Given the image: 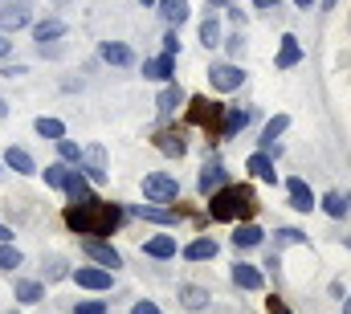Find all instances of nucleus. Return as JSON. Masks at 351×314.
<instances>
[{"label": "nucleus", "mask_w": 351, "mask_h": 314, "mask_svg": "<svg viewBox=\"0 0 351 314\" xmlns=\"http://www.w3.org/2000/svg\"><path fill=\"white\" fill-rule=\"evenodd\" d=\"M225 184V167L221 163H208L204 171H200V192H217Z\"/></svg>", "instance_id": "nucleus-16"}, {"label": "nucleus", "mask_w": 351, "mask_h": 314, "mask_svg": "<svg viewBox=\"0 0 351 314\" xmlns=\"http://www.w3.org/2000/svg\"><path fill=\"white\" fill-rule=\"evenodd\" d=\"M200 41H204V49H213V45L221 41V21H217V16H208V21L200 25Z\"/></svg>", "instance_id": "nucleus-22"}, {"label": "nucleus", "mask_w": 351, "mask_h": 314, "mask_svg": "<svg viewBox=\"0 0 351 314\" xmlns=\"http://www.w3.org/2000/svg\"><path fill=\"white\" fill-rule=\"evenodd\" d=\"M298 58H302V45H298V37H282V53H278V66L282 70H290V66H298Z\"/></svg>", "instance_id": "nucleus-13"}, {"label": "nucleus", "mask_w": 351, "mask_h": 314, "mask_svg": "<svg viewBox=\"0 0 351 314\" xmlns=\"http://www.w3.org/2000/svg\"><path fill=\"white\" fill-rule=\"evenodd\" d=\"M66 171H70L66 163H49V167H45V184H53V188H62V180H66Z\"/></svg>", "instance_id": "nucleus-33"}, {"label": "nucleus", "mask_w": 351, "mask_h": 314, "mask_svg": "<svg viewBox=\"0 0 351 314\" xmlns=\"http://www.w3.org/2000/svg\"><path fill=\"white\" fill-rule=\"evenodd\" d=\"M176 70L172 53H164V58H152V62H143V78H156V82H168Z\"/></svg>", "instance_id": "nucleus-9"}, {"label": "nucleus", "mask_w": 351, "mask_h": 314, "mask_svg": "<svg viewBox=\"0 0 351 314\" xmlns=\"http://www.w3.org/2000/svg\"><path fill=\"white\" fill-rule=\"evenodd\" d=\"M78 314H106V302H78Z\"/></svg>", "instance_id": "nucleus-37"}, {"label": "nucleus", "mask_w": 351, "mask_h": 314, "mask_svg": "<svg viewBox=\"0 0 351 314\" xmlns=\"http://www.w3.org/2000/svg\"><path fill=\"white\" fill-rule=\"evenodd\" d=\"M213 4H225V0H213Z\"/></svg>", "instance_id": "nucleus-47"}, {"label": "nucleus", "mask_w": 351, "mask_h": 314, "mask_svg": "<svg viewBox=\"0 0 351 314\" xmlns=\"http://www.w3.org/2000/svg\"><path fill=\"white\" fill-rule=\"evenodd\" d=\"M208 78H213L217 90H237V86L245 82V74H241L237 66H229V62H225V66H213V70H208Z\"/></svg>", "instance_id": "nucleus-4"}, {"label": "nucleus", "mask_w": 351, "mask_h": 314, "mask_svg": "<svg viewBox=\"0 0 351 314\" xmlns=\"http://www.w3.org/2000/svg\"><path fill=\"white\" fill-rule=\"evenodd\" d=\"M62 188H66V196H70L74 204H78V200H90V184H86V176H78V171H66Z\"/></svg>", "instance_id": "nucleus-10"}, {"label": "nucleus", "mask_w": 351, "mask_h": 314, "mask_svg": "<svg viewBox=\"0 0 351 314\" xmlns=\"http://www.w3.org/2000/svg\"><path fill=\"white\" fill-rule=\"evenodd\" d=\"M135 217H147V221H160V225H172L176 213H164V208H152V204H139Z\"/></svg>", "instance_id": "nucleus-28"}, {"label": "nucleus", "mask_w": 351, "mask_h": 314, "mask_svg": "<svg viewBox=\"0 0 351 314\" xmlns=\"http://www.w3.org/2000/svg\"><path fill=\"white\" fill-rule=\"evenodd\" d=\"M58 152H62V159H70V163H78V159H82V152H78V143H70L66 135L58 139Z\"/></svg>", "instance_id": "nucleus-35"}, {"label": "nucleus", "mask_w": 351, "mask_h": 314, "mask_svg": "<svg viewBox=\"0 0 351 314\" xmlns=\"http://www.w3.org/2000/svg\"><path fill=\"white\" fill-rule=\"evenodd\" d=\"M323 208H327V217H343V213H348V196H339V192H327Z\"/></svg>", "instance_id": "nucleus-29"}, {"label": "nucleus", "mask_w": 351, "mask_h": 314, "mask_svg": "<svg viewBox=\"0 0 351 314\" xmlns=\"http://www.w3.org/2000/svg\"><path fill=\"white\" fill-rule=\"evenodd\" d=\"M217 110H221L217 102H208V98H196V102H192V123H208Z\"/></svg>", "instance_id": "nucleus-23"}, {"label": "nucleus", "mask_w": 351, "mask_h": 314, "mask_svg": "<svg viewBox=\"0 0 351 314\" xmlns=\"http://www.w3.org/2000/svg\"><path fill=\"white\" fill-rule=\"evenodd\" d=\"M66 225L78 229V233H86V237H102V233H110V229L119 225V208L90 196V200H78V204L66 208Z\"/></svg>", "instance_id": "nucleus-1"}, {"label": "nucleus", "mask_w": 351, "mask_h": 314, "mask_svg": "<svg viewBox=\"0 0 351 314\" xmlns=\"http://www.w3.org/2000/svg\"><path fill=\"white\" fill-rule=\"evenodd\" d=\"M348 245H351V237H348Z\"/></svg>", "instance_id": "nucleus-50"}, {"label": "nucleus", "mask_w": 351, "mask_h": 314, "mask_svg": "<svg viewBox=\"0 0 351 314\" xmlns=\"http://www.w3.org/2000/svg\"><path fill=\"white\" fill-rule=\"evenodd\" d=\"M265 311H269V314H294L286 302H282V298H269V302H265Z\"/></svg>", "instance_id": "nucleus-38"}, {"label": "nucleus", "mask_w": 351, "mask_h": 314, "mask_svg": "<svg viewBox=\"0 0 351 314\" xmlns=\"http://www.w3.org/2000/svg\"><path fill=\"white\" fill-rule=\"evenodd\" d=\"M245 123H250V110H241V106H225V114H221V135L233 139Z\"/></svg>", "instance_id": "nucleus-6"}, {"label": "nucleus", "mask_w": 351, "mask_h": 314, "mask_svg": "<svg viewBox=\"0 0 351 314\" xmlns=\"http://www.w3.org/2000/svg\"><path fill=\"white\" fill-rule=\"evenodd\" d=\"M25 21H29L25 8H4V12H0V29H21Z\"/></svg>", "instance_id": "nucleus-26"}, {"label": "nucleus", "mask_w": 351, "mask_h": 314, "mask_svg": "<svg viewBox=\"0 0 351 314\" xmlns=\"http://www.w3.org/2000/svg\"><path fill=\"white\" fill-rule=\"evenodd\" d=\"M348 314H351V302H348Z\"/></svg>", "instance_id": "nucleus-48"}, {"label": "nucleus", "mask_w": 351, "mask_h": 314, "mask_svg": "<svg viewBox=\"0 0 351 314\" xmlns=\"http://www.w3.org/2000/svg\"><path fill=\"white\" fill-rule=\"evenodd\" d=\"M160 152H168V156H184V143H180V135H160Z\"/></svg>", "instance_id": "nucleus-34"}, {"label": "nucleus", "mask_w": 351, "mask_h": 314, "mask_svg": "<svg viewBox=\"0 0 351 314\" xmlns=\"http://www.w3.org/2000/svg\"><path fill=\"white\" fill-rule=\"evenodd\" d=\"M8 49H12V41H4V37H0V58H4Z\"/></svg>", "instance_id": "nucleus-42"}, {"label": "nucleus", "mask_w": 351, "mask_h": 314, "mask_svg": "<svg viewBox=\"0 0 351 314\" xmlns=\"http://www.w3.org/2000/svg\"><path fill=\"white\" fill-rule=\"evenodd\" d=\"M254 208H258V200H254V192H250V188H241V184L221 188V192L208 200L213 221H237V217H250Z\"/></svg>", "instance_id": "nucleus-2"}, {"label": "nucleus", "mask_w": 351, "mask_h": 314, "mask_svg": "<svg viewBox=\"0 0 351 314\" xmlns=\"http://www.w3.org/2000/svg\"><path fill=\"white\" fill-rule=\"evenodd\" d=\"M33 33H37V41L45 45V41H53V37H66V25H62V21H41Z\"/></svg>", "instance_id": "nucleus-21"}, {"label": "nucleus", "mask_w": 351, "mask_h": 314, "mask_svg": "<svg viewBox=\"0 0 351 314\" xmlns=\"http://www.w3.org/2000/svg\"><path fill=\"white\" fill-rule=\"evenodd\" d=\"M86 163H90V176H94V180H102V176H106V152H102V147H90Z\"/></svg>", "instance_id": "nucleus-25"}, {"label": "nucleus", "mask_w": 351, "mask_h": 314, "mask_svg": "<svg viewBox=\"0 0 351 314\" xmlns=\"http://www.w3.org/2000/svg\"><path fill=\"white\" fill-rule=\"evenodd\" d=\"M331 4H339V0H323V8H331Z\"/></svg>", "instance_id": "nucleus-45"}, {"label": "nucleus", "mask_w": 351, "mask_h": 314, "mask_svg": "<svg viewBox=\"0 0 351 314\" xmlns=\"http://www.w3.org/2000/svg\"><path fill=\"white\" fill-rule=\"evenodd\" d=\"M37 135H41V139H62L66 127H62L58 119H45V114H41V119H37Z\"/></svg>", "instance_id": "nucleus-24"}, {"label": "nucleus", "mask_w": 351, "mask_h": 314, "mask_svg": "<svg viewBox=\"0 0 351 314\" xmlns=\"http://www.w3.org/2000/svg\"><path fill=\"white\" fill-rule=\"evenodd\" d=\"M131 314H160V311H156V302H135Z\"/></svg>", "instance_id": "nucleus-39"}, {"label": "nucleus", "mask_w": 351, "mask_h": 314, "mask_svg": "<svg viewBox=\"0 0 351 314\" xmlns=\"http://www.w3.org/2000/svg\"><path fill=\"white\" fill-rule=\"evenodd\" d=\"M16 265H21V253L4 241V245H0V269H16Z\"/></svg>", "instance_id": "nucleus-32"}, {"label": "nucleus", "mask_w": 351, "mask_h": 314, "mask_svg": "<svg viewBox=\"0 0 351 314\" xmlns=\"http://www.w3.org/2000/svg\"><path fill=\"white\" fill-rule=\"evenodd\" d=\"M8 237H12V229H8V225H0V241H8Z\"/></svg>", "instance_id": "nucleus-43"}, {"label": "nucleus", "mask_w": 351, "mask_h": 314, "mask_svg": "<svg viewBox=\"0 0 351 314\" xmlns=\"http://www.w3.org/2000/svg\"><path fill=\"white\" fill-rule=\"evenodd\" d=\"M290 208H298V213L315 208V192L306 188V180H290Z\"/></svg>", "instance_id": "nucleus-8"}, {"label": "nucleus", "mask_w": 351, "mask_h": 314, "mask_svg": "<svg viewBox=\"0 0 351 314\" xmlns=\"http://www.w3.org/2000/svg\"><path fill=\"white\" fill-rule=\"evenodd\" d=\"M233 245H237V249H241V245H245V249L262 245V229H258V225H241V229L233 233Z\"/></svg>", "instance_id": "nucleus-20"}, {"label": "nucleus", "mask_w": 351, "mask_h": 314, "mask_svg": "<svg viewBox=\"0 0 351 314\" xmlns=\"http://www.w3.org/2000/svg\"><path fill=\"white\" fill-rule=\"evenodd\" d=\"M164 49H168V53H180V37H176V33L164 37Z\"/></svg>", "instance_id": "nucleus-40"}, {"label": "nucleus", "mask_w": 351, "mask_h": 314, "mask_svg": "<svg viewBox=\"0 0 351 314\" xmlns=\"http://www.w3.org/2000/svg\"><path fill=\"white\" fill-rule=\"evenodd\" d=\"M4 110H8V106H4V98H0V119H4Z\"/></svg>", "instance_id": "nucleus-46"}, {"label": "nucleus", "mask_w": 351, "mask_h": 314, "mask_svg": "<svg viewBox=\"0 0 351 314\" xmlns=\"http://www.w3.org/2000/svg\"><path fill=\"white\" fill-rule=\"evenodd\" d=\"M4 163H8L12 171H21V176H33V171H37V163H33V156H29L25 147H8Z\"/></svg>", "instance_id": "nucleus-12"}, {"label": "nucleus", "mask_w": 351, "mask_h": 314, "mask_svg": "<svg viewBox=\"0 0 351 314\" xmlns=\"http://www.w3.org/2000/svg\"><path fill=\"white\" fill-rule=\"evenodd\" d=\"M294 4H298V8H311V4H315V0H294Z\"/></svg>", "instance_id": "nucleus-44"}, {"label": "nucleus", "mask_w": 351, "mask_h": 314, "mask_svg": "<svg viewBox=\"0 0 351 314\" xmlns=\"http://www.w3.org/2000/svg\"><path fill=\"white\" fill-rule=\"evenodd\" d=\"M143 196H152V200L168 204V200H176V196H180V184H176V176L156 171V176H147V180H143Z\"/></svg>", "instance_id": "nucleus-3"}, {"label": "nucleus", "mask_w": 351, "mask_h": 314, "mask_svg": "<svg viewBox=\"0 0 351 314\" xmlns=\"http://www.w3.org/2000/svg\"><path fill=\"white\" fill-rule=\"evenodd\" d=\"M74 282L86 290H110V269H74Z\"/></svg>", "instance_id": "nucleus-7"}, {"label": "nucleus", "mask_w": 351, "mask_h": 314, "mask_svg": "<svg viewBox=\"0 0 351 314\" xmlns=\"http://www.w3.org/2000/svg\"><path fill=\"white\" fill-rule=\"evenodd\" d=\"M86 253L98 261V265H102V269H119V265H123V257H119L106 241H94V237H90V241H86Z\"/></svg>", "instance_id": "nucleus-5"}, {"label": "nucleus", "mask_w": 351, "mask_h": 314, "mask_svg": "<svg viewBox=\"0 0 351 314\" xmlns=\"http://www.w3.org/2000/svg\"><path fill=\"white\" fill-rule=\"evenodd\" d=\"M16 298H21V302H41L45 290H41L37 282H16Z\"/></svg>", "instance_id": "nucleus-27"}, {"label": "nucleus", "mask_w": 351, "mask_h": 314, "mask_svg": "<svg viewBox=\"0 0 351 314\" xmlns=\"http://www.w3.org/2000/svg\"><path fill=\"white\" fill-rule=\"evenodd\" d=\"M184 257H188V261H213V257H217V241H213V237H200V241H192V245L184 249Z\"/></svg>", "instance_id": "nucleus-11"}, {"label": "nucleus", "mask_w": 351, "mask_h": 314, "mask_svg": "<svg viewBox=\"0 0 351 314\" xmlns=\"http://www.w3.org/2000/svg\"><path fill=\"white\" fill-rule=\"evenodd\" d=\"M143 249H147V257H176V237H152Z\"/></svg>", "instance_id": "nucleus-19"}, {"label": "nucleus", "mask_w": 351, "mask_h": 314, "mask_svg": "<svg viewBox=\"0 0 351 314\" xmlns=\"http://www.w3.org/2000/svg\"><path fill=\"white\" fill-rule=\"evenodd\" d=\"M286 127H290V119H286V114H278V119H269V123H265V135H262V143H274V139H278V135H282Z\"/></svg>", "instance_id": "nucleus-30"}, {"label": "nucleus", "mask_w": 351, "mask_h": 314, "mask_svg": "<svg viewBox=\"0 0 351 314\" xmlns=\"http://www.w3.org/2000/svg\"><path fill=\"white\" fill-rule=\"evenodd\" d=\"M160 12L168 25H180V21H188V0H160Z\"/></svg>", "instance_id": "nucleus-17"}, {"label": "nucleus", "mask_w": 351, "mask_h": 314, "mask_svg": "<svg viewBox=\"0 0 351 314\" xmlns=\"http://www.w3.org/2000/svg\"><path fill=\"white\" fill-rule=\"evenodd\" d=\"M250 171H254L258 180H269V184L278 180V171H274V159L262 156V152H258V156H250Z\"/></svg>", "instance_id": "nucleus-18"}, {"label": "nucleus", "mask_w": 351, "mask_h": 314, "mask_svg": "<svg viewBox=\"0 0 351 314\" xmlns=\"http://www.w3.org/2000/svg\"><path fill=\"white\" fill-rule=\"evenodd\" d=\"M102 58H106L110 66H131V62H135V53H131L127 45H119V41H106V45H102Z\"/></svg>", "instance_id": "nucleus-14"}, {"label": "nucleus", "mask_w": 351, "mask_h": 314, "mask_svg": "<svg viewBox=\"0 0 351 314\" xmlns=\"http://www.w3.org/2000/svg\"><path fill=\"white\" fill-rule=\"evenodd\" d=\"M208 302V294L200 290V286H184V306H192V311H200Z\"/></svg>", "instance_id": "nucleus-31"}, {"label": "nucleus", "mask_w": 351, "mask_h": 314, "mask_svg": "<svg viewBox=\"0 0 351 314\" xmlns=\"http://www.w3.org/2000/svg\"><path fill=\"white\" fill-rule=\"evenodd\" d=\"M176 106H180V90H172V86H168V90L160 94V110L168 114V110H176Z\"/></svg>", "instance_id": "nucleus-36"}, {"label": "nucleus", "mask_w": 351, "mask_h": 314, "mask_svg": "<svg viewBox=\"0 0 351 314\" xmlns=\"http://www.w3.org/2000/svg\"><path fill=\"white\" fill-rule=\"evenodd\" d=\"M233 282H237L241 290H262V274H258L254 265H233Z\"/></svg>", "instance_id": "nucleus-15"}, {"label": "nucleus", "mask_w": 351, "mask_h": 314, "mask_svg": "<svg viewBox=\"0 0 351 314\" xmlns=\"http://www.w3.org/2000/svg\"><path fill=\"white\" fill-rule=\"evenodd\" d=\"M143 4H152V0H143Z\"/></svg>", "instance_id": "nucleus-49"}, {"label": "nucleus", "mask_w": 351, "mask_h": 314, "mask_svg": "<svg viewBox=\"0 0 351 314\" xmlns=\"http://www.w3.org/2000/svg\"><path fill=\"white\" fill-rule=\"evenodd\" d=\"M258 8H278V0H254Z\"/></svg>", "instance_id": "nucleus-41"}]
</instances>
